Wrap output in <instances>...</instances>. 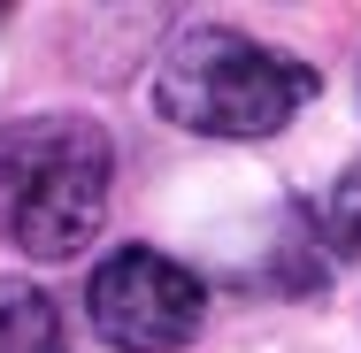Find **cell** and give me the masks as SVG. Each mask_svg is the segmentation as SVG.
Here are the masks:
<instances>
[{
	"mask_svg": "<svg viewBox=\"0 0 361 353\" xmlns=\"http://www.w3.org/2000/svg\"><path fill=\"white\" fill-rule=\"evenodd\" d=\"M116 192V139L92 116H23L0 131V246L23 261H77Z\"/></svg>",
	"mask_w": 361,
	"mask_h": 353,
	"instance_id": "obj_1",
	"label": "cell"
},
{
	"mask_svg": "<svg viewBox=\"0 0 361 353\" xmlns=\"http://www.w3.org/2000/svg\"><path fill=\"white\" fill-rule=\"evenodd\" d=\"M315 92H323L315 62H300L285 47H262L231 23L177 31L161 70H154V108L177 131H200V139H269Z\"/></svg>",
	"mask_w": 361,
	"mask_h": 353,
	"instance_id": "obj_2",
	"label": "cell"
},
{
	"mask_svg": "<svg viewBox=\"0 0 361 353\" xmlns=\"http://www.w3.org/2000/svg\"><path fill=\"white\" fill-rule=\"evenodd\" d=\"M85 307H92V330L116 353H177L200 338L208 323V284L192 277L177 254H154V246H116L92 284H85Z\"/></svg>",
	"mask_w": 361,
	"mask_h": 353,
	"instance_id": "obj_3",
	"label": "cell"
},
{
	"mask_svg": "<svg viewBox=\"0 0 361 353\" xmlns=\"http://www.w3.org/2000/svg\"><path fill=\"white\" fill-rule=\"evenodd\" d=\"M0 353H70L54 292L31 277H0Z\"/></svg>",
	"mask_w": 361,
	"mask_h": 353,
	"instance_id": "obj_4",
	"label": "cell"
},
{
	"mask_svg": "<svg viewBox=\"0 0 361 353\" xmlns=\"http://www.w3.org/2000/svg\"><path fill=\"white\" fill-rule=\"evenodd\" d=\"M323 223H331V238L346 246V254H361V161L331 185V200H323Z\"/></svg>",
	"mask_w": 361,
	"mask_h": 353,
	"instance_id": "obj_5",
	"label": "cell"
}]
</instances>
